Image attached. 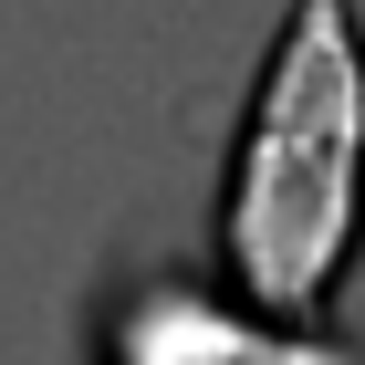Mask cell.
Segmentation results:
<instances>
[{"label": "cell", "instance_id": "1", "mask_svg": "<svg viewBox=\"0 0 365 365\" xmlns=\"http://www.w3.org/2000/svg\"><path fill=\"white\" fill-rule=\"evenodd\" d=\"M220 292L261 324H324L365 251V21L292 0L261 53L209 209Z\"/></svg>", "mask_w": 365, "mask_h": 365}, {"label": "cell", "instance_id": "2", "mask_svg": "<svg viewBox=\"0 0 365 365\" xmlns=\"http://www.w3.org/2000/svg\"><path fill=\"white\" fill-rule=\"evenodd\" d=\"M84 355L94 365H365V344L334 324H261L178 261H125L94 292Z\"/></svg>", "mask_w": 365, "mask_h": 365}]
</instances>
